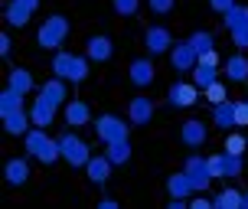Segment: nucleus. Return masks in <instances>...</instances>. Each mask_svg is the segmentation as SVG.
I'll return each mask as SVG.
<instances>
[{"mask_svg": "<svg viewBox=\"0 0 248 209\" xmlns=\"http://www.w3.org/2000/svg\"><path fill=\"white\" fill-rule=\"evenodd\" d=\"M189 43H193V49H196V52H206V49H212V33L199 30V33H193V36H189Z\"/></svg>", "mask_w": 248, "mask_h": 209, "instance_id": "7c9ffc66", "label": "nucleus"}, {"mask_svg": "<svg viewBox=\"0 0 248 209\" xmlns=\"http://www.w3.org/2000/svg\"><path fill=\"white\" fill-rule=\"evenodd\" d=\"M39 7V0H10L7 3V23L10 26H26L30 13Z\"/></svg>", "mask_w": 248, "mask_h": 209, "instance_id": "6e6552de", "label": "nucleus"}, {"mask_svg": "<svg viewBox=\"0 0 248 209\" xmlns=\"http://www.w3.org/2000/svg\"><path fill=\"white\" fill-rule=\"evenodd\" d=\"M88 118H92V111H88L85 101H69L65 105V121H69V128H82V124H88Z\"/></svg>", "mask_w": 248, "mask_h": 209, "instance_id": "f3484780", "label": "nucleus"}, {"mask_svg": "<svg viewBox=\"0 0 248 209\" xmlns=\"http://www.w3.org/2000/svg\"><path fill=\"white\" fill-rule=\"evenodd\" d=\"M52 75H59L62 82H85L88 75V56H72V52L59 49L52 56Z\"/></svg>", "mask_w": 248, "mask_h": 209, "instance_id": "f03ea898", "label": "nucleus"}, {"mask_svg": "<svg viewBox=\"0 0 248 209\" xmlns=\"http://www.w3.org/2000/svg\"><path fill=\"white\" fill-rule=\"evenodd\" d=\"M85 170H88V180L92 183H108V173H111V160H108V154H101V157H92L85 163Z\"/></svg>", "mask_w": 248, "mask_h": 209, "instance_id": "2eb2a0df", "label": "nucleus"}, {"mask_svg": "<svg viewBox=\"0 0 248 209\" xmlns=\"http://www.w3.org/2000/svg\"><path fill=\"white\" fill-rule=\"evenodd\" d=\"M209 7H212V10H219V13H229L232 7H235V0H209Z\"/></svg>", "mask_w": 248, "mask_h": 209, "instance_id": "c9c22d12", "label": "nucleus"}, {"mask_svg": "<svg viewBox=\"0 0 248 209\" xmlns=\"http://www.w3.org/2000/svg\"><path fill=\"white\" fill-rule=\"evenodd\" d=\"M30 121H33V118H30L23 108L3 114V128H7V134H26V131H30Z\"/></svg>", "mask_w": 248, "mask_h": 209, "instance_id": "dca6fc26", "label": "nucleus"}, {"mask_svg": "<svg viewBox=\"0 0 248 209\" xmlns=\"http://www.w3.org/2000/svg\"><path fill=\"white\" fill-rule=\"evenodd\" d=\"M212 203H216L219 209H242V206H245V193H238V190H232V186H225Z\"/></svg>", "mask_w": 248, "mask_h": 209, "instance_id": "4be33fe9", "label": "nucleus"}, {"mask_svg": "<svg viewBox=\"0 0 248 209\" xmlns=\"http://www.w3.org/2000/svg\"><path fill=\"white\" fill-rule=\"evenodd\" d=\"M167 190H170V196L176 199H186L189 193H193V180H189V173H176V177H170V183H167Z\"/></svg>", "mask_w": 248, "mask_h": 209, "instance_id": "aec40b11", "label": "nucleus"}, {"mask_svg": "<svg viewBox=\"0 0 248 209\" xmlns=\"http://www.w3.org/2000/svg\"><path fill=\"white\" fill-rule=\"evenodd\" d=\"M95 131L105 144H114V141H127V128H124L121 118H114V114H101L98 121H95Z\"/></svg>", "mask_w": 248, "mask_h": 209, "instance_id": "423d86ee", "label": "nucleus"}, {"mask_svg": "<svg viewBox=\"0 0 248 209\" xmlns=\"http://www.w3.org/2000/svg\"><path fill=\"white\" fill-rule=\"evenodd\" d=\"M0 56H3V59L10 56V36H7V33L0 36Z\"/></svg>", "mask_w": 248, "mask_h": 209, "instance_id": "58836bf2", "label": "nucleus"}, {"mask_svg": "<svg viewBox=\"0 0 248 209\" xmlns=\"http://www.w3.org/2000/svg\"><path fill=\"white\" fill-rule=\"evenodd\" d=\"M98 206H101V209H118V203H114V199H101Z\"/></svg>", "mask_w": 248, "mask_h": 209, "instance_id": "ea45409f", "label": "nucleus"}, {"mask_svg": "<svg viewBox=\"0 0 248 209\" xmlns=\"http://www.w3.org/2000/svg\"><path fill=\"white\" fill-rule=\"evenodd\" d=\"M199 101V85L196 82H176L170 85V105L173 108H189Z\"/></svg>", "mask_w": 248, "mask_h": 209, "instance_id": "0eeeda50", "label": "nucleus"}, {"mask_svg": "<svg viewBox=\"0 0 248 209\" xmlns=\"http://www.w3.org/2000/svg\"><path fill=\"white\" fill-rule=\"evenodd\" d=\"M85 49H88L85 56L92 62H108V59H111V52H114V46H111V39H108V36H92Z\"/></svg>", "mask_w": 248, "mask_h": 209, "instance_id": "4468645a", "label": "nucleus"}, {"mask_svg": "<svg viewBox=\"0 0 248 209\" xmlns=\"http://www.w3.org/2000/svg\"><path fill=\"white\" fill-rule=\"evenodd\" d=\"M137 7H140V0H114V13H121V16L137 13Z\"/></svg>", "mask_w": 248, "mask_h": 209, "instance_id": "473e14b6", "label": "nucleus"}, {"mask_svg": "<svg viewBox=\"0 0 248 209\" xmlns=\"http://www.w3.org/2000/svg\"><path fill=\"white\" fill-rule=\"evenodd\" d=\"M10 88H13V92H20V95H26V92L33 88V75L26 72V69H13V72H10Z\"/></svg>", "mask_w": 248, "mask_h": 209, "instance_id": "bb28decb", "label": "nucleus"}, {"mask_svg": "<svg viewBox=\"0 0 248 209\" xmlns=\"http://www.w3.org/2000/svg\"><path fill=\"white\" fill-rule=\"evenodd\" d=\"M245 147H248V137H242V134H229L225 137V154H245Z\"/></svg>", "mask_w": 248, "mask_h": 209, "instance_id": "c756f323", "label": "nucleus"}, {"mask_svg": "<svg viewBox=\"0 0 248 209\" xmlns=\"http://www.w3.org/2000/svg\"><path fill=\"white\" fill-rule=\"evenodd\" d=\"M212 206H216V203H209L206 196H196L193 203H189V209H212Z\"/></svg>", "mask_w": 248, "mask_h": 209, "instance_id": "4c0bfd02", "label": "nucleus"}, {"mask_svg": "<svg viewBox=\"0 0 248 209\" xmlns=\"http://www.w3.org/2000/svg\"><path fill=\"white\" fill-rule=\"evenodd\" d=\"M3 177H7V183H10V186H23L26 180H30V163H26V160H20V157L7 160Z\"/></svg>", "mask_w": 248, "mask_h": 209, "instance_id": "ddd939ff", "label": "nucleus"}, {"mask_svg": "<svg viewBox=\"0 0 248 209\" xmlns=\"http://www.w3.org/2000/svg\"><path fill=\"white\" fill-rule=\"evenodd\" d=\"M173 3H176V0H150V10H154V13H170V10H173Z\"/></svg>", "mask_w": 248, "mask_h": 209, "instance_id": "f704fd0d", "label": "nucleus"}, {"mask_svg": "<svg viewBox=\"0 0 248 209\" xmlns=\"http://www.w3.org/2000/svg\"><path fill=\"white\" fill-rule=\"evenodd\" d=\"M199 62H206V65H219V52H216V49L199 52Z\"/></svg>", "mask_w": 248, "mask_h": 209, "instance_id": "e433bc0d", "label": "nucleus"}, {"mask_svg": "<svg viewBox=\"0 0 248 209\" xmlns=\"http://www.w3.org/2000/svg\"><path fill=\"white\" fill-rule=\"evenodd\" d=\"M180 141H183L186 147H202L206 144V124L202 121H186L180 128Z\"/></svg>", "mask_w": 248, "mask_h": 209, "instance_id": "f8f14e48", "label": "nucleus"}, {"mask_svg": "<svg viewBox=\"0 0 248 209\" xmlns=\"http://www.w3.org/2000/svg\"><path fill=\"white\" fill-rule=\"evenodd\" d=\"M235 128H248V101H235Z\"/></svg>", "mask_w": 248, "mask_h": 209, "instance_id": "72a5a7b5", "label": "nucleus"}, {"mask_svg": "<svg viewBox=\"0 0 248 209\" xmlns=\"http://www.w3.org/2000/svg\"><path fill=\"white\" fill-rule=\"evenodd\" d=\"M127 114H131V124H147L154 118V105H150V98H134Z\"/></svg>", "mask_w": 248, "mask_h": 209, "instance_id": "6ab92c4d", "label": "nucleus"}, {"mask_svg": "<svg viewBox=\"0 0 248 209\" xmlns=\"http://www.w3.org/2000/svg\"><path fill=\"white\" fill-rule=\"evenodd\" d=\"M196 62H199V52L193 49L189 39H186V43H176V49H173V69L176 72H193Z\"/></svg>", "mask_w": 248, "mask_h": 209, "instance_id": "1a4fd4ad", "label": "nucleus"}, {"mask_svg": "<svg viewBox=\"0 0 248 209\" xmlns=\"http://www.w3.org/2000/svg\"><path fill=\"white\" fill-rule=\"evenodd\" d=\"M202 95H206V101H209L212 108H216V105H222V101H229V95H225V85H222V82H212L209 88H202Z\"/></svg>", "mask_w": 248, "mask_h": 209, "instance_id": "c85d7f7f", "label": "nucleus"}, {"mask_svg": "<svg viewBox=\"0 0 248 209\" xmlns=\"http://www.w3.org/2000/svg\"><path fill=\"white\" fill-rule=\"evenodd\" d=\"M56 108H59V105H52L49 98H43V95H39L36 105H33V111H30V118H33L36 128H49L52 118H56Z\"/></svg>", "mask_w": 248, "mask_h": 209, "instance_id": "9b49d317", "label": "nucleus"}, {"mask_svg": "<svg viewBox=\"0 0 248 209\" xmlns=\"http://www.w3.org/2000/svg\"><path fill=\"white\" fill-rule=\"evenodd\" d=\"M26 154H33L39 163L49 167V163H56L62 157V147H59V141H52L46 134V128H33V131H26Z\"/></svg>", "mask_w": 248, "mask_h": 209, "instance_id": "f257e3e1", "label": "nucleus"}, {"mask_svg": "<svg viewBox=\"0 0 248 209\" xmlns=\"http://www.w3.org/2000/svg\"><path fill=\"white\" fill-rule=\"evenodd\" d=\"M245 206H248V193H245Z\"/></svg>", "mask_w": 248, "mask_h": 209, "instance_id": "a19ab883", "label": "nucleus"}, {"mask_svg": "<svg viewBox=\"0 0 248 209\" xmlns=\"http://www.w3.org/2000/svg\"><path fill=\"white\" fill-rule=\"evenodd\" d=\"M212 121H216V128H235V105L232 101H222V105H216V111H212Z\"/></svg>", "mask_w": 248, "mask_h": 209, "instance_id": "412c9836", "label": "nucleus"}, {"mask_svg": "<svg viewBox=\"0 0 248 209\" xmlns=\"http://www.w3.org/2000/svg\"><path fill=\"white\" fill-rule=\"evenodd\" d=\"M39 95H43V98H49L52 105H62V101H65V85H62V79L56 75L52 82H46V85L39 88Z\"/></svg>", "mask_w": 248, "mask_h": 209, "instance_id": "393cba45", "label": "nucleus"}, {"mask_svg": "<svg viewBox=\"0 0 248 209\" xmlns=\"http://www.w3.org/2000/svg\"><path fill=\"white\" fill-rule=\"evenodd\" d=\"M216 65H206V62H196V69H193V82H196L199 88H209L212 82H219V79H216Z\"/></svg>", "mask_w": 248, "mask_h": 209, "instance_id": "b1692460", "label": "nucleus"}, {"mask_svg": "<svg viewBox=\"0 0 248 209\" xmlns=\"http://www.w3.org/2000/svg\"><path fill=\"white\" fill-rule=\"evenodd\" d=\"M206 163H209V170H212L216 180H225V154H216V157H209Z\"/></svg>", "mask_w": 248, "mask_h": 209, "instance_id": "2f4dec72", "label": "nucleus"}, {"mask_svg": "<svg viewBox=\"0 0 248 209\" xmlns=\"http://www.w3.org/2000/svg\"><path fill=\"white\" fill-rule=\"evenodd\" d=\"M225 30L232 33V39H235L238 49H245L248 46V7H232V10L225 13Z\"/></svg>", "mask_w": 248, "mask_h": 209, "instance_id": "39448f33", "label": "nucleus"}, {"mask_svg": "<svg viewBox=\"0 0 248 209\" xmlns=\"http://www.w3.org/2000/svg\"><path fill=\"white\" fill-rule=\"evenodd\" d=\"M59 147H62V160H69L72 167H85L88 160H92V154H88V144H85L78 134H72V131L59 137Z\"/></svg>", "mask_w": 248, "mask_h": 209, "instance_id": "7ed1b4c3", "label": "nucleus"}, {"mask_svg": "<svg viewBox=\"0 0 248 209\" xmlns=\"http://www.w3.org/2000/svg\"><path fill=\"white\" fill-rule=\"evenodd\" d=\"M65 33H69V23H65V16H49L46 23L39 26V46H46V49H59L62 39H65Z\"/></svg>", "mask_w": 248, "mask_h": 209, "instance_id": "20e7f679", "label": "nucleus"}, {"mask_svg": "<svg viewBox=\"0 0 248 209\" xmlns=\"http://www.w3.org/2000/svg\"><path fill=\"white\" fill-rule=\"evenodd\" d=\"M131 82H134V85H150V82H154V62L150 59H134L131 62Z\"/></svg>", "mask_w": 248, "mask_h": 209, "instance_id": "a211bd4d", "label": "nucleus"}, {"mask_svg": "<svg viewBox=\"0 0 248 209\" xmlns=\"http://www.w3.org/2000/svg\"><path fill=\"white\" fill-rule=\"evenodd\" d=\"M225 75H229L232 82H245L248 79V59L245 56H232V59L225 62Z\"/></svg>", "mask_w": 248, "mask_h": 209, "instance_id": "5701e85b", "label": "nucleus"}, {"mask_svg": "<svg viewBox=\"0 0 248 209\" xmlns=\"http://www.w3.org/2000/svg\"><path fill=\"white\" fill-rule=\"evenodd\" d=\"M20 101H23V95L20 92H13L10 85L3 88V95H0V114H10V111L20 108Z\"/></svg>", "mask_w": 248, "mask_h": 209, "instance_id": "cd10ccee", "label": "nucleus"}, {"mask_svg": "<svg viewBox=\"0 0 248 209\" xmlns=\"http://www.w3.org/2000/svg\"><path fill=\"white\" fill-rule=\"evenodd\" d=\"M144 43H147L150 56H157V52L173 49V39H170V33H167L163 26H150V30H147V36H144Z\"/></svg>", "mask_w": 248, "mask_h": 209, "instance_id": "9d476101", "label": "nucleus"}, {"mask_svg": "<svg viewBox=\"0 0 248 209\" xmlns=\"http://www.w3.org/2000/svg\"><path fill=\"white\" fill-rule=\"evenodd\" d=\"M105 154H108V160H111V163H127V160H131V144H127V141H114V144H105Z\"/></svg>", "mask_w": 248, "mask_h": 209, "instance_id": "a878e982", "label": "nucleus"}]
</instances>
